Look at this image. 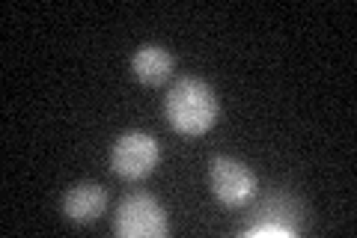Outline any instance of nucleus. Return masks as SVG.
Masks as SVG:
<instances>
[{
	"label": "nucleus",
	"mask_w": 357,
	"mask_h": 238,
	"mask_svg": "<svg viewBox=\"0 0 357 238\" xmlns=\"http://www.w3.org/2000/svg\"><path fill=\"white\" fill-rule=\"evenodd\" d=\"M208 182L220 206L241 209L256 197V176L248 164L227 155H215L208 161Z\"/></svg>",
	"instance_id": "nucleus-3"
},
{
	"label": "nucleus",
	"mask_w": 357,
	"mask_h": 238,
	"mask_svg": "<svg viewBox=\"0 0 357 238\" xmlns=\"http://www.w3.org/2000/svg\"><path fill=\"white\" fill-rule=\"evenodd\" d=\"M164 110L178 134L199 137L218 122V96L199 77H178L167 93Z\"/></svg>",
	"instance_id": "nucleus-1"
},
{
	"label": "nucleus",
	"mask_w": 357,
	"mask_h": 238,
	"mask_svg": "<svg viewBox=\"0 0 357 238\" xmlns=\"http://www.w3.org/2000/svg\"><path fill=\"white\" fill-rule=\"evenodd\" d=\"M131 72L140 84L158 87L173 72V54L167 51L164 45H140L131 57Z\"/></svg>",
	"instance_id": "nucleus-6"
},
{
	"label": "nucleus",
	"mask_w": 357,
	"mask_h": 238,
	"mask_svg": "<svg viewBox=\"0 0 357 238\" xmlns=\"http://www.w3.org/2000/svg\"><path fill=\"white\" fill-rule=\"evenodd\" d=\"M105 209H107V194L96 182H77L63 197V214L72 223H93L102 218Z\"/></svg>",
	"instance_id": "nucleus-5"
},
{
	"label": "nucleus",
	"mask_w": 357,
	"mask_h": 238,
	"mask_svg": "<svg viewBox=\"0 0 357 238\" xmlns=\"http://www.w3.org/2000/svg\"><path fill=\"white\" fill-rule=\"evenodd\" d=\"M248 235H286V238H292L295 230H289L283 223H256V226H248Z\"/></svg>",
	"instance_id": "nucleus-7"
},
{
	"label": "nucleus",
	"mask_w": 357,
	"mask_h": 238,
	"mask_svg": "<svg viewBox=\"0 0 357 238\" xmlns=\"http://www.w3.org/2000/svg\"><path fill=\"white\" fill-rule=\"evenodd\" d=\"M170 223L167 211L152 194H128L114 214V232L119 238H164Z\"/></svg>",
	"instance_id": "nucleus-2"
},
{
	"label": "nucleus",
	"mask_w": 357,
	"mask_h": 238,
	"mask_svg": "<svg viewBox=\"0 0 357 238\" xmlns=\"http://www.w3.org/2000/svg\"><path fill=\"white\" fill-rule=\"evenodd\" d=\"M161 158V146L158 140L146 131H126L119 134L114 149H110V167L114 173L122 179H146Z\"/></svg>",
	"instance_id": "nucleus-4"
}]
</instances>
